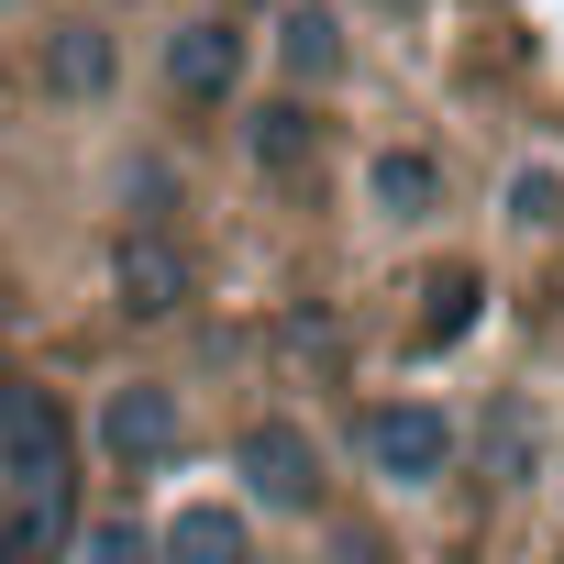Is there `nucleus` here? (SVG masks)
I'll return each instance as SVG.
<instances>
[{
    "label": "nucleus",
    "instance_id": "obj_1",
    "mask_svg": "<svg viewBox=\"0 0 564 564\" xmlns=\"http://www.w3.org/2000/svg\"><path fill=\"white\" fill-rule=\"evenodd\" d=\"M0 476H12L23 509H56V520H67V487H78V465H67V410H56L45 388H23V377H0Z\"/></svg>",
    "mask_w": 564,
    "mask_h": 564
},
{
    "label": "nucleus",
    "instance_id": "obj_2",
    "mask_svg": "<svg viewBox=\"0 0 564 564\" xmlns=\"http://www.w3.org/2000/svg\"><path fill=\"white\" fill-rule=\"evenodd\" d=\"M232 465H243V487H254L265 509H311V498H322V454H311L300 421H254Z\"/></svg>",
    "mask_w": 564,
    "mask_h": 564
},
{
    "label": "nucleus",
    "instance_id": "obj_3",
    "mask_svg": "<svg viewBox=\"0 0 564 564\" xmlns=\"http://www.w3.org/2000/svg\"><path fill=\"white\" fill-rule=\"evenodd\" d=\"M366 454H377V476L432 487V476L454 465V421H443V410H421V399H410V410H377V421H366Z\"/></svg>",
    "mask_w": 564,
    "mask_h": 564
},
{
    "label": "nucleus",
    "instance_id": "obj_4",
    "mask_svg": "<svg viewBox=\"0 0 564 564\" xmlns=\"http://www.w3.org/2000/svg\"><path fill=\"white\" fill-rule=\"evenodd\" d=\"M111 289H122V311H133V322H166V311L188 300V254H177L166 232H133V243L111 254Z\"/></svg>",
    "mask_w": 564,
    "mask_h": 564
},
{
    "label": "nucleus",
    "instance_id": "obj_5",
    "mask_svg": "<svg viewBox=\"0 0 564 564\" xmlns=\"http://www.w3.org/2000/svg\"><path fill=\"white\" fill-rule=\"evenodd\" d=\"M100 443H111V465H166L177 454V399L166 388H111Z\"/></svg>",
    "mask_w": 564,
    "mask_h": 564
},
{
    "label": "nucleus",
    "instance_id": "obj_6",
    "mask_svg": "<svg viewBox=\"0 0 564 564\" xmlns=\"http://www.w3.org/2000/svg\"><path fill=\"white\" fill-rule=\"evenodd\" d=\"M166 78H177L188 100H221V89L243 78V34H232V23H177V34H166Z\"/></svg>",
    "mask_w": 564,
    "mask_h": 564
},
{
    "label": "nucleus",
    "instance_id": "obj_7",
    "mask_svg": "<svg viewBox=\"0 0 564 564\" xmlns=\"http://www.w3.org/2000/svg\"><path fill=\"white\" fill-rule=\"evenodd\" d=\"M45 89L56 100H100L111 89V34L100 23H56L45 34Z\"/></svg>",
    "mask_w": 564,
    "mask_h": 564
},
{
    "label": "nucleus",
    "instance_id": "obj_8",
    "mask_svg": "<svg viewBox=\"0 0 564 564\" xmlns=\"http://www.w3.org/2000/svg\"><path fill=\"white\" fill-rule=\"evenodd\" d=\"M166 564H243V520L232 509H177L166 520Z\"/></svg>",
    "mask_w": 564,
    "mask_h": 564
},
{
    "label": "nucleus",
    "instance_id": "obj_9",
    "mask_svg": "<svg viewBox=\"0 0 564 564\" xmlns=\"http://www.w3.org/2000/svg\"><path fill=\"white\" fill-rule=\"evenodd\" d=\"M276 56H289V78H333V67H344V34H333V12H311V0H300V12L276 23Z\"/></svg>",
    "mask_w": 564,
    "mask_h": 564
},
{
    "label": "nucleus",
    "instance_id": "obj_10",
    "mask_svg": "<svg viewBox=\"0 0 564 564\" xmlns=\"http://www.w3.org/2000/svg\"><path fill=\"white\" fill-rule=\"evenodd\" d=\"M432 199H443V166H432V155H377V210L421 221Z\"/></svg>",
    "mask_w": 564,
    "mask_h": 564
},
{
    "label": "nucleus",
    "instance_id": "obj_11",
    "mask_svg": "<svg viewBox=\"0 0 564 564\" xmlns=\"http://www.w3.org/2000/svg\"><path fill=\"white\" fill-rule=\"evenodd\" d=\"M78 564H166V542H155L144 520H89V542H78Z\"/></svg>",
    "mask_w": 564,
    "mask_h": 564
},
{
    "label": "nucleus",
    "instance_id": "obj_12",
    "mask_svg": "<svg viewBox=\"0 0 564 564\" xmlns=\"http://www.w3.org/2000/svg\"><path fill=\"white\" fill-rule=\"evenodd\" d=\"M254 155H265V166H300V155H311V122H300L289 100H276V111H254Z\"/></svg>",
    "mask_w": 564,
    "mask_h": 564
},
{
    "label": "nucleus",
    "instance_id": "obj_13",
    "mask_svg": "<svg viewBox=\"0 0 564 564\" xmlns=\"http://www.w3.org/2000/svg\"><path fill=\"white\" fill-rule=\"evenodd\" d=\"M465 311H476V276H432V344H454Z\"/></svg>",
    "mask_w": 564,
    "mask_h": 564
},
{
    "label": "nucleus",
    "instance_id": "obj_14",
    "mask_svg": "<svg viewBox=\"0 0 564 564\" xmlns=\"http://www.w3.org/2000/svg\"><path fill=\"white\" fill-rule=\"evenodd\" d=\"M553 210H564V188H553V177H542V166H531V177H520V188H509V221H531V232H542V221H553Z\"/></svg>",
    "mask_w": 564,
    "mask_h": 564
},
{
    "label": "nucleus",
    "instance_id": "obj_15",
    "mask_svg": "<svg viewBox=\"0 0 564 564\" xmlns=\"http://www.w3.org/2000/svg\"><path fill=\"white\" fill-rule=\"evenodd\" d=\"M498 476H531V410H498Z\"/></svg>",
    "mask_w": 564,
    "mask_h": 564
},
{
    "label": "nucleus",
    "instance_id": "obj_16",
    "mask_svg": "<svg viewBox=\"0 0 564 564\" xmlns=\"http://www.w3.org/2000/svg\"><path fill=\"white\" fill-rule=\"evenodd\" d=\"M333 344H344V333H333L322 311H300V322H289V355H333Z\"/></svg>",
    "mask_w": 564,
    "mask_h": 564
},
{
    "label": "nucleus",
    "instance_id": "obj_17",
    "mask_svg": "<svg viewBox=\"0 0 564 564\" xmlns=\"http://www.w3.org/2000/svg\"><path fill=\"white\" fill-rule=\"evenodd\" d=\"M333 564H388V553H377L366 531H344V542H333Z\"/></svg>",
    "mask_w": 564,
    "mask_h": 564
}]
</instances>
